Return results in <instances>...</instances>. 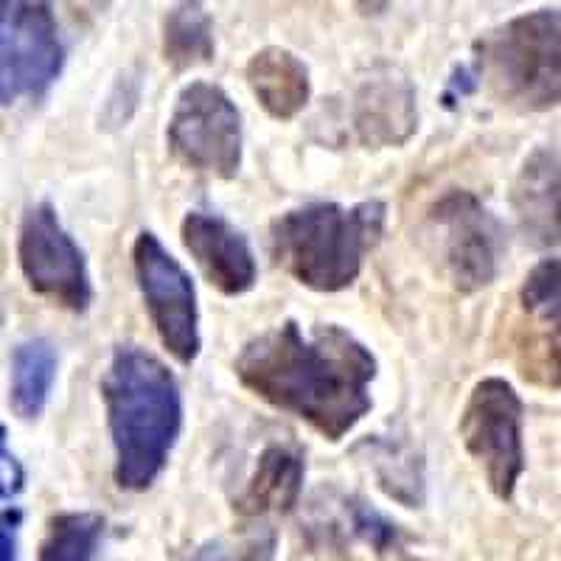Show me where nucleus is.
Here are the masks:
<instances>
[{"instance_id":"1","label":"nucleus","mask_w":561,"mask_h":561,"mask_svg":"<svg viewBox=\"0 0 561 561\" xmlns=\"http://www.w3.org/2000/svg\"><path fill=\"white\" fill-rule=\"evenodd\" d=\"M233 370L259 399L298 415L329 440H340L368 415L377 359L340 325L304 332L287 320L250 340Z\"/></svg>"},{"instance_id":"2","label":"nucleus","mask_w":561,"mask_h":561,"mask_svg":"<svg viewBox=\"0 0 561 561\" xmlns=\"http://www.w3.org/2000/svg\"><path fill=\"white\" fill-rule=\"evenodd\" d=\"M102 396L115 444V483L149 489L167 469L183 427L178 379L154 354L124 345L104 370Z\"/></svg>"},{"instance_id":"3","label":"nucleus","mask_w":561,"mask_h":561,"mask_svg":"<svg viewBox=\"0 0 561 561\" xmlns=\"http://www.w3.org/2000/svg\"><path fill=\"white\" fill-rule=\"evenodd\" d=\"M385 228L379 199L343 205L318 203L289 210L270 225V253L287 275L314 293H340L363 273L365 255Z\"/></svg>"},{"instance_id":"4","label":"nucleus","mask_w":561,"mask_h":561,"mask_svg":"<svg viewBox=\"0 0 561 561\" xmlns=\"http://www.w3.org/2000/svg\"><path fill=\"white\" fill-rule=\"evenodd\" d=\"M480 77L491 96L519 113H542L559 104V12L539 9L508 20L480 39Z\"/></svg>"},{"instance_id":"5","label":"nucleus","mask_w":561,"mask_h":561,"mask_svg":"<svg viewBox=\"0 0 561 561\" xmlns=\"http://www.w3.org/2000/svg\"><path fill=\"white\" fill-rule=\"evenodd\" d=\"M523 413V399L514 385L489 377L474 385L460 415L466 453L483 469L485 483L500 500L514 497L525 472Z\"/></svg>"},{"instance_id":"6","label":"nucleus","mask_w":561,"mask_h":561,"mask_svg":"<svg viewBox=\"0 0 561 561\" xmlns=\"http://www.w3.org/2000/svg\"><path fill=\"white\" fill-rule=\"evenodd\" d=\"M62 62L51 7L45 0H0V107L45 96Z\"/></svg>"},{"instance_id":"7","label":"nucleus","mask_w":561,"mask_h":561,"mask_svg":"<svg viewBox=\"0 0 561 561\" xmlns=\"http://www.w3.org/2000/svg\"><path fill=\"white\" fill-rule=\"evenodd\" d=\"M169 147L188 169L230 180L242 167V115L222 88H183L169 122Z\"/></svg>"},{"instance_id":"8","label":"nucleus","mask_w":561,"mask_h":561,"mask_svg":"<svg viewBox=\"0 0 561 561\" xmlns=\"http://www.w3.org/2000/svg\"><path fill=\"white\" fill-rule=\"evenodd\" d=\"M133 262L160 340L178 363L192 365L199 354V312L192 278L149 230L135 239Z\"/></svg>"},{"instance_id":"9","label":"nucleus","mask_w":561,"mask_h":561,"mask_svg":"<svg viewBox=\"0 0 561 561\" xmlns=\"http://www.w3.org/2000/svg\"><path fill=\"white\" fill-rule=\"evenodd\" d=\"M18 255L34 293L70 312H84L90 307L93 289L84 255L48 203L23 217Z\"/></svg>"},{"instance_id":"10","label":"nucleus","mask_w":561,"mask_h":561,"mask_svg":"<svg viewBox=\"0 0 561 561\" xmlns=\"http://www.w3.org/2000/svg\"><path fill=\"white\" fill-rule=\"evenodd\" d=\"M440 259L460 293H478L497 275L503 233L472 192H449L430 210Z\"/></svg>"},{"instance_id":"11","label":"nucleus","mask_w":561,"mask_h":561,"mask_svg":"<svg viewBox=\"0 0 561 561\" xmlns=\"http://www.w3.org/2000/svg\"><path fill=\"white\" fill-rule=\"evenodd\" d=\"M183 244L205 278L222 295H244L255 287L259 267L248 239L214 214L192 210L183 219Z\"/></svg>"},{"instance_id":"12","label":"nucleus","mask_w":561,"mask_h":561,"mask_svg":"<svg viewBox=\"0 0 561 561\" xmlns=\"http://www.w3.org/2000/svg\"><path fill=\"white\" fill-rule=\"evenodd\" d=\"M419 127L415 93L408 79L377 77L363 84L354 102V133L365 147H399Z\"/></svg>"},{"instance_id":"13","label":"nucleus","mask_w":561,"mask_h":561,"mask_svg":"<svg viewBox=\"0 0 561 561\" xmlns=\"http://www.w3.org/2000/svg\"><path fill=\"white\" fill-rule=\"evenodd\" d=\"M514 208L523 230L539 248L559 242V154L556 149H536L525 160L514 185Z\"/></svg>"},{"instance_id":"14","label":"nucleus","mask_w":561,"mask_h":561,"mask_svg":"<svg viewBox=\"0 0 561 561\" xmlns=\"http://www.w3.org/2000/svg\"><path fill=\"white\" fill-rule=\"evenodd\" d=\"M307 466L295 449L273 447L259 455L253 474L244 491L233 500V511L242 517H264V514H287L298 505L304 491Z\"/></svg>"},{"instance_id":"15","label":"nucleus","mask_w":561,"mask_h":561,"mask_svg":"<svg viewBox=\"0 0 561 561\" xmlns=\"http://www.w3.org/2000/svg\"><path fill=\"white\" fill-rule=\"evenodd\" d=\"M248 84L273 118H295L312 96V79L304 59L287 48L270 45L248 62Z\"/></svg>"},{"instance_id":"16","label":"nucleus","mask_w":561,"mask_h":561,"mask_svg":"<svg viewBox=\"0 0 561 561\" xmlns=\"http://www.w3.org/2000/svg\"><path fill=\"white\" fill-rule=\"evenodd\" d=\"M214 20L203 0H180L163 23V57L174 70L208 65L214 59Z\"/></svg>"},{"instance_id":"17","label":"nucleus","mask_w":561,"mask_h":561,"mask_svg":"<svg viewBox=\"0 0 561 561\" xmlns=\"http://www.w3.org/2000/svg\"><path fill=\"white\" fill-rule=\"evenodd\" d=\"M54 377H57V351L48 340H28L14 351L12 408L20 419L32 421L43 413Z\"/></svg>"},{"instance_id":"18","label":"nucleus","mask_w":561,"mask_h":561,"mask_svg":"<svg viewBox=\"0 0 561 561\" xmlns=\"http://www.w3.org/2000/svg\"><path fill=\"white\" fill-rule=\"evenodd\" d=\"M104 534V519L90 511H70L48 523L39 561H93Z\"/></svg>"},{"instance_id":"19","label":"nucleus","mask_w":561,"mask_h":561,"mask_svg":"<svg viewBox=\"0 0 561 561\" xmlns=\"http://www.w3.org/2000/svg\"><path fill=\"white\" fill-rule=\"evenodd\" d=\"M523 309L539 323H559V259H545L523 284Z\"/></svg>"},{"instance_id":"20","label":"nucleus","mask_w":561,"mask_h":561,"mask_svg":"<svg viewBox=\"0 0 561 561\" xmlns=\"http://www.w3.org/2000/svg\"><path fill=\"white\" fill-rule=\"evenodd\" d=\"M208 561H275V534L259 530V534L242 536L233 545L214 550Z\"/></svg>"},{"instance_id":"21","label":"nucleus","mask_w":561,"mask_h":561,"mask_svg":"<svg viewBox=\"0 0 561 561\" xmlns=\"http://www.w3.org/2000/svg\"><path fill=\"white\" fill-rule=\"evenodd\" d=\"M26 483V474H23V466L18 463L12 453L7 447V427L0 424V497L12 500L23 491Z\"/></svg>"},{"instance_id":"22","label":"nucleus","mask_w":561,"mask_h":561,"mask_svg":"<svg viewBox=\"0 0 561 561\" xmlns=\"http://www.w3.org/2000/svg\"><path fill=\"white\" fill-rule=\"evenodd\" d=\"M18 523L20 514L3 511L0 514V561H14V548H18Z\"/></svg>"}]
</instances>
